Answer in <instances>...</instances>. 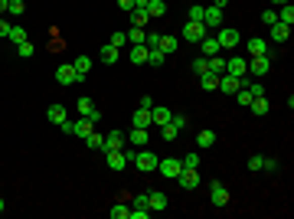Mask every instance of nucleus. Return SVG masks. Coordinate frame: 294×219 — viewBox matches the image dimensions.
I'll list each match as a JSON object with an SVG mask.
<instances>
[{"mask_svg": "<svg viewBox=\"0 0 294 219\" xmlns=\"http://www.w3.org/2000/svg\"><path fill=\"white\" fill-rule=\"evenodd\" d=\"M137 108H154V98H151V95H141V101H137Z\"/></svg>", "mask_w": 294, "mask_h": 219, "instance_id": "54", "label": "nucleus"}, {"mask_svg": "<svg viewBox=\"0 0 294 219\" xmlns=\"http://www.w3.org/2000/svg\"><path fill=\"white\" fill-rule=\"evenodd\" d=\"M75 79H79V72H75L72 63H62L59 69H56V82H59V85H72Z\"/></svg>", "mask_w": 294, "mask_h": 219, "instance_id": "8", "label": "nucleus"}, {"mask_svg": "<svg viewBox=\"0 0 294 219\" xmlns=\"http://www.w3.org/2000/svg\"><path fill=\"white\" fill-rule=\"evenodd\" d=\"M92 131H95V121H92V118H82V115H79V121H75V134H79V138H88Z\"/></svg>", "mask_w": 294, "mask_h": 219, "instance_id": "20", "label": "nucleus"}, {"mask_svg": "<svg viewBox=\"0 0 294 219\" xmlns=\"http://www.w3.org/2000/svg\"><path fill=\"white\" fill-rule=\"evenodd\" d=\"M147 4H151V0H134V7H147Z\"/></svg>", "mask_w": 294, "mask_h": 219, "instance_id": "60", "label": "nucleus"}, {"mask_svg": "<svg viewBox=\"0 0 294 219\" xmlns=\"http://www.w3.org/2000/svg\"><path fill=\"white\" fill-rule=\"evenodd\" d=\"M170 115H173L170 108H164V105H154V108H151V125H154V128L167 125V121H170Z\"/></svg>", "mask_w": 294, "mask_h": 219, "instance_id": "15", "label": "nucleus"}, {"mask_svg": "<svg viewBox=\"0 0 294 219\" xmlns=\"http://www.w3.org/2000/svg\"><path fill=\"white\" fill-rule=\"evenodd\" d=\"M249 108L258 115V118H262V115H268V108H271V105H268V98H265V95H258V98H252V105H249Z\"/></svg>", "mask_w": 294, "mask_h": 219, "instance_id": "24", "label": "nucleus"}, {"mask_svg": "<svg viewBox=\"0 0 294 219\" xmlns=\"http://www.w3.org/2000/svg\"><path fill=\"white\" fill-rule=\"evenodd\" d=\"M0 213H4V200H0Z\"/></svg>", "mask_w": 294, "mask_h": 219, "instance_id": "62", "label": "nucleus"}, {"mask_svg": "<svg viewBox=\"0 0 294 219\" xmlns=\"http://www.w3.org/2000/svg\"><path fill=\"white\" fill-rule=\"evenodd\" d=\"M209 72H213V75H226V59H222V56H209Z\"/></svg>", "mask_w": 294, "mask_h": 219, "instance_id": "32", "label": "nucleus"}, {"mask_svg": "<svg viewBox=\"0 0 294 219\" xmlns=\"http://www.w3.org/2000/svg\"><path fill=\"white\" fill-rule=\"evenodd\" d=\"M206 69H209V59H206V56H196V59H193V72H196V75H203Z\"/></svg>", "mask_w": 294, "mask_h": 219, "instance_id": "43", "label": "nucleus"}, {"mask_svg": "<svg viewBox=\"0 0 294 219\" xmlns=\"http://www.w3.org/2000/svg\"><path fill=\"white\" fill-rule=\"evenodd\" d=\"M134 206H137V209H147V193H141V196H134Z\"/></svg>", "mask_w": 294, "mask_h": 219, "instance_id": "56", "label": "nucleus"}, {"mask_svg": "<svg viewBox=\"0 0 294 219\" xmlns=\"http://www.w3.org/2000/svg\"><path fill=\"white\" fill-rule=\"evenodd\" d=\"M75 105H79V115H82V118H92L95 125H98V118H102V112H98V108H95V101L88 98V95H82V98L75 101Z\"/></svg>", "mask_w": 294, "mask_h": 219, "instance_id": "6", "label": "nucleus"}, {"mask_svg": "<svg viewBox=\"0 0 294 219\" xmlns=\"http://www.w3.org/2000/svg\"><path fill=\"white\" fill-rule=\"evenodd\" d=\"M59 128H62V131H66V134H75V121H69V118H66V121H62V125H59Z\"/></svg>", "mask_w": 294, "mask_h": 219, "instance_id": "53", "label": "nucleus"}, {"mask_svg": "<svg viewBox=\"0 0 294 219\" xmlns=\"http://www.w3.org/2000/svg\"><path fill=\"white\" fill-rule=\"evenodd\" d=\"M209 203H213L216 209H222V206L229 203V190H226V183H219V180L209 183Z\"/></svg>", "mask_w": 294, "mask_h": 219, "instance_id": "3", "label": "nucleus"}, {"mask_svg": "<svg viewBox=\"0 0 294 219\" xmlns=\"http://www.w3.org/2000/svg\"><path fill=\"white\" fill-rule=\"evenodd\" d=\"M278 23H288V26L294 23V7L291 4H284L281 10H278Z\"/></svg>", "mask_w": 294, "mask_h": 219, "instance_id": "36", "label": "nucleus"}, {"mask_svg": "<svg viewBox=\"0 0 294 219\" xmlns=\"http://www.w3.org/2000/svg\"><path fill=\"white\" fill-rule=\"evenodd\" d=\"M157 163H160V157L157 154H154V150H137V154H134V167L137 170H144V174H154V170H157Z\"/></svg>", "mask_w": 294, "mask_h": 219, "instance_id": "1", "label": "nucleus"}, {"mask_svg": "<svg viewBox=\"0 0 294 219\" xmlns=\"http://www.w3.org/2000/svg\"><path fill=\"white\" fill-rule=\"evenodd\" d=\"M177 180H180L183 190H196V187H200V174H196V170H186V167H180Z\"/></svg>", "mask_w": 294, "mask_h": 219, "instance_id": "12", "label": "nucleus"}, {"mask_svg": "<svg viewBox=\"0 0 294 219\" xmlns=\"http://www.w3.org/2000/svg\"><path fill=\"white\" fill-rule=\"evenodd\" d=\"M180 167H186V170H200V154H196V150H193V154H186L183 160H180Z\"/></svg>", "mask_w": 294, "mask_h": 219, "instance_id": "37", "label": "nucleus"}, {"mask_svg": "<svg viewBox=\"0 0 294 219\" xmlns=\"http://www.w3.org/2000/svg\"><path fill=\"white\" fill-rule=\"evenodd\" d=\"M124 141H128V134H124V131H108V134H105V147L102 150H121Z\"/></svg>", "mask_w": 294, "mask_h": 219, "instance_id": "13", "label": "nucleus"}, {"mask_svg": "<svg viewBox=\"0 0 294 219\" xmlns=\"http://www.w3.org/2000/svg\"><path fill=\"white\" fill-rule=\"evenodd\" d=\"M157 131H160V134H164V141H173V138H177V134H180V131H177V128H173V125H170V121H167V125H160V128H157Z\"/></svg>", "mask_w": 294, "mask_h": 219, "instance_id": "41", "label": "nucleus"}, {"mask_svg": "<svg viewBox=\"0 0 294 219\" xmlns=\"http://www.w3.org/2000/svg\"><path fill=\"white\" fill-rule=\"evenodd\" d=\"M216 144V131H200V134H196V147H213Z\"/></svg>", "mask_w": 294, "mask_h": 219, "instance_id": "29", "label": "nucleus"}, {"mask_svg": "<svg viewBox=\"0 0 294 219\" xmlns=\"http://www.w3.org/2000/svg\"><path fill=\"white\" fill-rule=\"evenodd\" d=\"M262 167H265V157H262V154L249 157V170H262Z\"/></svg>", "mask_w": 294, "mask_h": 219, "instance_id": "49", "label": "nucleus"}, {"mask_svg": "<svg viewBox=\"0 0 294 219\" xmlns=\"http://www.w3.org/2000/svg\"><path fill=\"white\" fill-rule=\"evenodd\" d=\"M288 36H291L288 23H271V39H275V43H288Z\"/></svg>", "mask_w": 294, "mask_h": 219, "instance_id": "17", "label": "nucleus"}, {"mask_svg": "<svg viewBox=\"0 0 294 219\" xmlns=\"http://www.w3.org/2000/svg\"><path fill=\"white\" fill-rule=\"evenodd\" d=\"M157 170L164 177H170V180H177V174H180V157H164V160L157 163Z\"/></svg>", "mask_w": 294, "mask_h": 219, "instance_id": "9", "label": "nucleus"}, {"mask_svg": "<svg viewBox=\"0 0 294 219\" xmlns=\"http://www.w3.org/2000/svg\"><path fill=\"white\" fill-rule=\"evenodd\" d=\"M118 7H121L124 13H131V10H134V0H118Z\"/></svg>", "mask_w": 294, "mask_h": 219, "instance_id": "55", "label": "nucleus"}, {"mask_svg": "<svg viewBox=\"0 0 294 219\" xmlns=\"http://www.w3.org/2000/svg\"><path fill=\"white\" fill-rule=\"evenodd\" d=\"M203 26H206V30H213V26L219 30V26H222V10H219V7H213V4L203 7Z\"/></svg>", "mask_w": 294, "mask_h": 219, "instance_id": "4", "label": "nucleus"}, {"mask_svg": "<svg viewBox=\"0 0 294 219\" xmlns=\"http://www.w3.org/2000/svg\"><path fill=\"white\" fill-rule=\"evenodd\" d=\"M262 23H265V26L278 23V13H275V10H265V13H262Z\"/></svg>", "mask_w": 294, "mask_h": 219, "instance_id": "51", "label": "nucleus"}, {"mask_svg": "<svg viewBox=\"0 0 294 219\" xmlns=\"http://www.w3.org/2000/svg\"><path fill=\"white\" fill-rule=\"evenodd\" d=\"M111 46H115V49H124V46H128V33H111Z\"/></svg>", "mask_w": 294, "mask_h": 219, "instance_id": "39", "label": "nucleus"}, {"mask_svg": "<svg viewBox=\"0 0 294 219\" xmlns=\"http://www.w3.org/2000/svg\"><path fill=\"white\" fill-rule=\"evenodd\" d=\"M249 52L252 56H268V43H265L262 36H252L249 39Z\"/></svg>", "mask_w": 294, "mask_h": 219, "instance_id": "18", "label": "nucleus"}, {"mask_svg": "<svg viewBox=\"0 0 294 219\" xmlns=\"http://www.w3.org/2000/svg\"><path fill=\"white\" fill-rule=\"evenodd\" d=\"M147 209H167V196L164 193H147Z\"/></svg>", "mask_w": 294, "mask_h": 219, "instance_id": "23", "label": "nucleus"}, {"mask_svg": "<svg viewBox=\"0 0 294 219\" xmlns=\"http://www.w3.org/2000/svg\"><path fill=\"white\" fill-rule=\"evenodd\" d=\"M105 157H108V167H111V170H124V167H128V157H124V150H105Z\"/></svg>", "mask_w": 294, "mask_h": 219, "instance_id": "16", "label": "nucleus"}, {"mask_svg": "<svg viewBox=\"0 0 294 219\" xmlns=\"http://www.w3.org/2000/svg\"><path fill=\"white\" fill-rule=\"evenodd\" d=\"M190 20H193V23H203V7H200V4L190 7Z\"/></svg>", "mask_w": 294, "mask_h": 219, "instance_id": "50", "label": "nucleus"}, {"mask_svg": "<svg viewBox=\"0 0 294 219\" xmlns=\"http://www.w3.org/2000/svg\"><path fill=\"white\" fill-rule=\"evenodd\" d=\"M170 125L177 128V131H183V128H186V115H170Z\"/></svg>", "mask_w": 294, "mask_h": 219, "instance_id": "48", "label": "nucleus"}, {"mask_svg": "<svg viewBox=\"0 0 294 219\" xmlns=\"http://www.w3.org/2000/svg\"><path fill=\"white\" fill-rule=\"evenodd\" d=\"M7 10H10L13 17H20V13H26V4H23V0H10V4H7Z\"/></svg>", "mask_w": 294, "mask_h": 219, "instance_id": "45", "label": "nucleus"}, {"mask_svg": "<svg viewBox=\"0 0 294 219\" xmlns=\"http://www.w3.org/2000/svg\"><path fill=\"white\" fill-rule=\"evenodd\" d=\"M213 7H219V10H226V7H229V0H213Z\"/></svg>", "mask_w": 294, "mask_h": 219, "instance_id": "58", "label": "nucleus"}, {"mask_svg": "<svg viewBox=\"0 0 294 219\" xmlns=\"http://www.w3.org/2000/svg\"><path fill=\"white\" fill-rule=\"evenodd\" d=\"M216 39H219V49H235L239 46V30L235 26H219Z\"/></svg>", "mask_w": 294, "mask_h": 219, "instance_id": "2", "label": "nucleus"}, {"mask_svg": "<svg viewBox=\"0 0 294 219\" xmlns=\"http://www.w3.org/2000/svg\"><path fill=\"white\" fill-rule=\"evenodd\" d=\"M131 216V209L124 206V203H118V206H111V219H128Z\"/></svg>", "mask_w": 294, "mask_h": 219, "instance_id": "44", "label": "nucleus"}, {"mask_svg": "<svg viewBox=\"0 0 294 219\" xmlns=\"http://www.w3.org/2000/svg\"><path fill=\"white\" fill-rule=\"evenodd\" d=\"M206 33H209V30H206L203 23H193V20H186V26H183V39H186V43H200Z\"/></svg>", "mask_w": 294, "mask_h": 219, "instance_id": "7", "label": "nucleus"}, {"mask_svg": "<svg viewBox=\"0 0 294 219\" xmlns=\"http://www.w3.org/2000/svg\"><path fill=\"white\" fill-rule=\"evenodd\" d=\"M82 141H85L88 150H102V147H105V134H98V131H92L88 138H82Z\"/></svg>", "mask_w": 294, "mask_h": 219, "instance_id": "27", "label": "nucleus"}, {"mask_svg": "<svg viewBox=\"0 0 294 219\" xmlns=\"http://www.w3.org/2000/svg\"><path fill=\"white\" fill-rule=\"evenodd\" d=\"M118 52H121V49H115V46H102V63L105 66H111V63H115V59H118Z\"/></svg>", "mask_w": 294, "mask_h": 219, "instance_id": "34", "label": "nucleus"}, {"mask_svg": "<svg viewBox=\"0 0 294 219\" xmlns=\"http://www.w3.org/2000/svg\"><path fill=\"white\" fill-rule=\"evenodd\" d=\"M271 4H278V7H284V4H291V0H271Z\"/></svg>", "mask_w": 294, "mask_h": 219, "instance_id": "61", "label": "nucleus"}, {"mask_svg": "<svg viewBox=\"0 0 294 219\" xmlns=\"http://www.w3.org/2000/svg\"><path fill=\"white\" fill-rule=\"evenodd\" d=\"M226 75H235V79L249 75V59H242V56H232V59H226Z\"/></svg>", "mask_w": 294, "mask_h": 219, "instance_id": "5", "label": "nucleus"}, {"mask_svg": "<svg viewBox=\"0 0 294 219\" xmlns=\"http://www.w3.org/2000/svg\"><path fill=\"white\" fill-rule=\"evenodd\" d=\"M200 85H203V92H216V88H219V75H213V72H203L200 75Z\"/></svg>", "mask_w": 294, "mask_h": 219, "instance_id": "19", "label": "nucleus"}, {"mask_svg": "<svg viewBox=\"0 0 294 219\" xmlns=\"http://www.w3.org/2000/svg\"><path fill=\"white\" fill-rule=\"evenodd\" d=\"M72 66H75V72H79V79H82V75H88V69H92V59H88V56H79Z\"/></svg>", "mask_w": 294, "mask_h": 219, "instance_id": "35", "label": "nucleus"}, {"mask_svg": "<svg viewBox=\"0 0 294 219\" xmlns=\"http://www.w3.org/2000/svg\"><path fill=\"white\" fill-rule=\"evenodd\" d=\"M235 101H239V105H252V92H249V88H239V92H235Z\"/></svg>", "mask_w": 294, "mask_h": 219, "instance_id": "46", "label": "nucleus"}, {"mask_svg": "<svg viewBox=\"0 0 294 219\" xmlns=\"http://www.w3.org/2000/svg\"><path fill=\"white\" fill-rule=\"evenodd\" d=\"M7 39H10V43H23L26 30H23V26H10V36H7Z\"/></svg>", "mask_w": 294, "mask_h": 219, "instance_id": "40", "label": "nucleus"}, {"mask_svg": "<svg viewBox=\"0 0 294 219\" xmlns=\"http://www.w3.org/2000/svg\"><path fill=\"white\" fill-rule=\"evenodd\" d=\"M147 216H151V209H131V219H147Z\"/></svg>", "mask_w": 294, "mask_h": 219, "instance_id": "52", "label": "nucleus"}, {"mask_svg": "<svg viewBox=\"0 0 294 219\" xmlns=\"http://www.w3.org/2000/svg\"><path fill=\"white\" fill-rule=\"evenodd\" d=\"M131 63H134V66H144L147 63V46L144 43H134V46H131Z\"/></svg>", "mask_w": 294, "mask_h": 219, "instance_id": "22", "label": "nucleus"}, {"mask_svg": "<svg viewBox=\"0 0 294 219\" xmlns=\"http://www.w3.org/2000/svg\"><path fill=\"white\" fill-rule=\"evenodd\" d=\"M128 138H131V147H144L147 144V128H134Z\"/></svg>", "mask_w": 294, "mask_h": 219, "instance_id": "30", "label": "nucleus"}, {"mask_svg": "<svg viewBox=\"0 0 294 219\" xmlns=\"http://www.w3.org/2000/svg\"><path fill=\"white\" fill-rule=\"evenodd\" d=\"M134 128H151V108H137L134 112Z\"/></svg>", "mask_w": 294, "mask_h": 219, "instance_id": "28", "label": "nucleus"}, {"mask_svg": "<svg viewBox=\"0 0 294 219\" xmlns=\"http://www.w3.org/2000/svg\"><path fill=\"white\" fill-rule=\"evenodd\" d=\"M7 36H10V26H7L4 20H0V39H7Z\"/></svg>", "mask_w": 294, "mask_h": 219, "instance_id": "57", "label": "nucleus"}, {"mask_svg": "<svg viewBox=\"0 0 294 219\" xmlns=\"http://www.w3.org/2000/svg\"><path fill=\"white\" fill-rule=\"evenodd\" d=\"M164 52L160 49H147V66H154V69H160V66H164Z\"/></svg>", "mask_w": 294, "mask_h": 219, "instance_id": "33", "label": "nucleus"}, {"mask_svg": "<svg viewBox=\"0 0 294 219\" xmlns=\"http://www.w3.org/2000/svg\"><path fill=\"white\" fill-rule=\"evenodd\" d=\"M196 46H200V52H203L206 59H209V56H219V52H222V49H219V39H216V36H209V33H206V36H203Z\"/></svg>", "mask_w": 294, "mask_h": 219, "instance_id": "10", "label": "nucleus"}, {"mask_svg": "<svg viewBox=\"0 0 294 219\" xmlns=\"http://www.w3.org/2000/svg\"><path fill=\"white\" fill-rule=\"evenodd\" d=\"M17 56H23V59H30V56H33V43H30V39L17 43Z\"/></svg>", "mask_w": 294, "mask_h": 219, "instance_id": "42", "label": "nucleus"}, {"mask_svg": "<svg viewBox=\"0 0 294 219\" xmlns=\"http://www.w3.org/2000/svg\"><path fill=\"white\" fill-rule=\"evenodd\" d=\"M268 69H271V59L268 56H252V63H249V72L252 75H258V79H262Z\"/></svg>", "mask_w": 294, "mask_h": 219, "instance_id": "14", "label": "nucleus"}, {"mask_svg": "<svg viewBox=\"0 0 294 219\" xmlns=\"http://www.w3.org/2000/svg\"><path fill=\"white\" fill-rule=\"evenodd\" d=\"M131 23H134V26H141V30H144V26L151 23V13H147L144 7H134V10H131Z\"/></svg>", "mask_w": 294, "mask_h": 219, "instance_id": "21", "label": "nucleus"}, {"mask_svg": "<svg viewBox=\"0 0 294 219\" xmlns=\"http://www.w3.org/2000/svg\"><path fill=\"white\" fill-rule=\"evenodd\" d=\"M242 88V79H235V75H219V88L216 92H222V95H235Z\"/></svg>", "mask_w": 294, "mask_h": 219, "instance_id": "11", "label": "nucleus"}, {"mask_svg": "<svg viewBox=\"0 0 294 219\" xmlns=\"http://www.w3.org/2000/svg\"><path fill=\"white\" fill-rule=\"evenodd\" d=\"M177 46H180V39L177 36H160V52H177Z\"/></svg>", "mask_w": 294, "mask_h": 219, "instance_id": "31", "label": "nucleus"}, {"mask_svg": "<svg viewBox=\"0 0 294 219\" xmlns=\"http://www.w3.org/2000/svg\"><path fill=\"white\" fill-rule=\"evenodd\" d=\"M144 10L151 13V20H157V17H164V13H167V4H164V0H151Z\"/></svg>", "mask_w": 294, "mask_h": 219, "instance_id": "25", "label": "nucleus"}, {"mask_svg": "<svg viewBox=\"0 0 294 219\" xmlns=\"http://www.w3.org/2000/svg\"><path fill=\"white\" fill-rule=\"evenodd\" d=\"M7 4H10V0H0V13H7Z\"/></svg>", "mask_w": 294, "mask_h": 219, "instance_id": "59", "label": "nucleus"}, {"mask_svg": "<svg viewBox=\"0 0 294 219\" xmlns=\"http://www.w3.org/2000/svg\"><path fill=\"white\" fill-rule=\"evenodd\" d=\"M46 118L53 121V125H62V121H66V108H62V105H49Z\"/></svg>", "mask_w": 294, "mask_h": 219, "instance_id": "26", "label": "nucleus"}, {"mask_svg": "<svg viewBox=\"0 0 294 219\" xmlns=\"http://www.w3.org/2000/svg\"><path fill=\"white\" fill-rule=\"evenodd\" d=\"M144 36H147V30H141V26H131L128 43H131V46H134V43H144Z\"/></svg>", "mask_w": 294, "mask_h": 219, "instance_id": "38", "label": "nucleus"}, {"mask_svg": "<svg viewBox=\"0 0 294 219\" xmlns=\"http://www.w3.org/2000/svg\"><path fill=\"white\" fill-rule=\"evenodd\" d=\"M144 46H147V49H160V36H157V33H147V36H144Z\"/></svg>", "mask_w": 294, "mask_h": 219, "instance_id": "47", "label": "nucleus"}]
</instances>
